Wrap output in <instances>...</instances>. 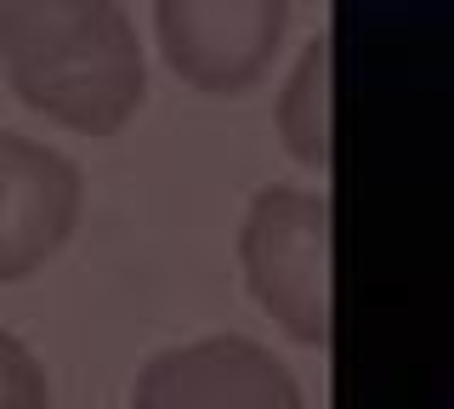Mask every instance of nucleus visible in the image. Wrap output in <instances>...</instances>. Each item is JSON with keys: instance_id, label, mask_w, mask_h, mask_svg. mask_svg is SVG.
<instances>
[{"instance_id": "obj_1", "label": "nucleus", "mask_w": 454, "mask_h": 409, "mask_svg": "<svg viewBox=\"0 0 454 409\" xmlns=\"http://www.w3.org/2000/svg\"><path fill=\"white\" fill-rule=\"evenodd\" d=\"M0 68L35 114L114 137L148 91L137 29L108 0H0Z\"/></svg>"}, {"instance_id": "obj_2", "label": "nucleus", "mask_w": 454, "mask_h": 409, "mask_svg": "<svg viewBox=\"0 0 454 409\" xmlns=\"http://www.w3.org/2000/svg\"><path fill=\"white\" fill-rule=\"evenodd\" d=\"M245 285L301 347H330V200L290 182L262 188L239 228Z\"/></svg>"}, {"instance_id": "obj_3", "label": "nucleus", "mask_w": 454, "mask_h": 409, "mask_svg": "<svg viewBox=\"0 0 454 409\" xmlns=\"http://www.w3.org/2000/svg\"><path fill=\"white\" fill-rule=\"evenodd\" d=\"M290 12L273 0H160L153 29L170 75L199 91H250L273 68Z\"/></svg>"}, {"instance_id": "obj_4", "label": "nucleus", "mask_w": 454, "mask_h": 409, "mask_svg": "<svg viewBox=\"0 0 454 409\" xmlns=\"http://www.w3.org/2000/svg\"><path fill=\"white\" fill-rule=\"evenodd\" d=\"M131 409H301V387L267 347L205 335L153 352L131 387Z\"/></svg>"}, {"instance_id": "obj_5", "label": "nucleus", "mask_w": 454, "mask_h": 409, "mask_svg": "<svg viewBox=\"0 0 454 409\" xmlns=\"http://www.w3.org/2000/svg\"><path fill=\"white\" fill-rule=\"evenodd\" d=\"M80 193V171L57 148L0 131V285L28 279L68 245Z\"/></svg>"}, {"instance_id": "obj_6", "label": "nucleus", "mask_w": 454, "mask_h": 409, "mask_svg": "<svg viewBox=\"0 0 454 409\" xmlns=\"http://www.w3.org/2000/svg\"><path fill=\"white\" fill-rule=\"evenodd\" d=\"M278 137L301 165H330V40H312L278 97Z\"/></svg>"}, {"instance_id": "obj_7", "label": "nucleus", "mask_w": 454, "mask_h": 409, "mask_svg": "<svg viewBox=\"0 0 454 409\" xmlns=\"http://www.w3.org/2000/svg\"><path fill=\"white\" fill-rule=\"evenodd\" d=\"M46 404H51V387L40 358L12 330H0V409H46Z\"/></svg>"}]
</instances>
